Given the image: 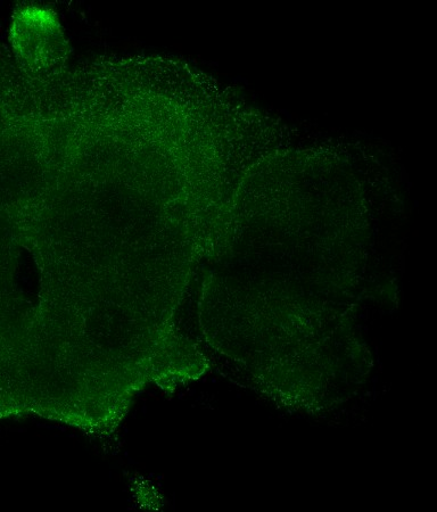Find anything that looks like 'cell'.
Here are the masks:
<instances>
[{
  "label": "cell",
  "instance_id": "1",
  "mask_svg": "<svg viewBox=\"0 0 437 512\" xmlns=\"http://www.w3.org/2000/svg\"><path fill=\"white\" fill-rule=\"evenodd\" d=\"M10 41L15 62L31 76L48 77L67 69L71 46L59 15L51 7H16Z\"/></svg>",
  "mask_w": 437,
  "mask_h": 512
}]
</instances>
